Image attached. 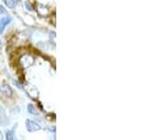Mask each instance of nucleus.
I'll return each mask as SVG.
<instances>
[{"label": "nucleus", "instance_id": "4", "mask_svg": "<svg viewBox=\"0 0 150 140\" xmlns=\"http://www.w3.org/2000/svg\"><path fill=\"white\" fill-rule=\"evenodd\" d=\"M4 1H5V4H6V6L11 8H15L17 5V0H4Z\"/></svg>", "mask_w": 150, "mask_h": 140}, {"label": "nucleus", "instance_id": "7", "mask_svg": "<svg viewBox=\"0 0 150 140\" xmlns=\"http://www.w3.org/2000/svg\"><path fill=\"white\" fill-rule=\"evenodd\" d=\"M14 131L11 130V131H8L7 133V139H13L14 137Z\"/></svg>", "mask_w": 150, "mask_h": 140}, {"label": "nucleus", "instance_id": "8", "mask_svg": "<svg viewBox=\"0 0 150 140\" xmlns=\"http://www.w3.org/2000/svg\"><path fill=\"white\" fill-rule=\"evenodd\" d=\"M4 13H6V10H5V8L2 6H0V16H1L2 14H4Z\"/></svg>", "mask_w": 150, "mask_h": 140}, {"label": "nucleus", "instance_id": "2", "mask_svg": "<svg viewBox=\"0 0 150 140\" xmlns=\"http://www.w3.org/2000/svg\"><path fill=\"white\" fill-rule=\"evenodd\" d=\"M11 22V17H9V16L3 17L1 20H0V34H2L5 30V28Z\"/></svg>", "mask_w": 150, "mask_h": 140}, {"label": "nucleus", "instance_id": "1", "mask_svg": "<svg viewBox=\"0 0 150 140\" xmlns=\"http://www.w3.org/2000/svg\"><path fill=\"white\" fill-rule=\"evenodd\" d=\"M26 128L29 132H36V131L40 130V125L38 124L36 121L34 120H26Z\"/></svg>", "mask_w": 150, "mask_h": 140}, {"label": "nucleus", "instance_id": "5", "mask_svg": "<svg viewBox=\"0 0 150 140\" xmlns=\"http://www.w3.org/2000/svg\"><path fill=\"white\" fill-rule=\"evenodd\" d=\"M6 120H7V119H6V114H5V111L2 108V106H0V123L4 124L3 121H6Z\"/></svg>", "mask_w": 150, "mask_h": 140}, {"label": "nucleus", "instance_id": "3", "mask_svg": "<svg viewBox=\"0 0 150 140\" xmlns=\"http://www.w3.org/2000/svg\"><path fill=\"white\" fill-rule=\"evenodd\" d=\"M0 92H1L5 96H11L13 93L11 88L8 85H7V84H4V85L0 87Z\"/></svg>", "mask_w": 150, "mask_h": 140}, {"label": "nucleus", "instance_id": "6", "mask_svg": "<svg viewBox=\"0 0 150 140\" xmlns=\"http://www.w3.org/2000/svg\"><path fill=\"white\" fill-rule=\"evenodd\" d=\"M27 108H28V111H29L31 114H33V115H37V111H36V109L34 108V106H33L32 105H29V106H28Z\"/></svg>", "mask_w": 150, "mask_h": 140}, {"label": "nucleus", "instance_id": "9", "mask_svg": "<svg viewBox=\"0 0 150 140\" xmlns=\"http://www.w3.org/2000/svg\"><path fill=\"white\" fill-rule=\"evenodd\" d=\"M0 48H1V42H0Z\"/></svg>", "mask_w": 150, "mask_h": 140}]
</instances>
